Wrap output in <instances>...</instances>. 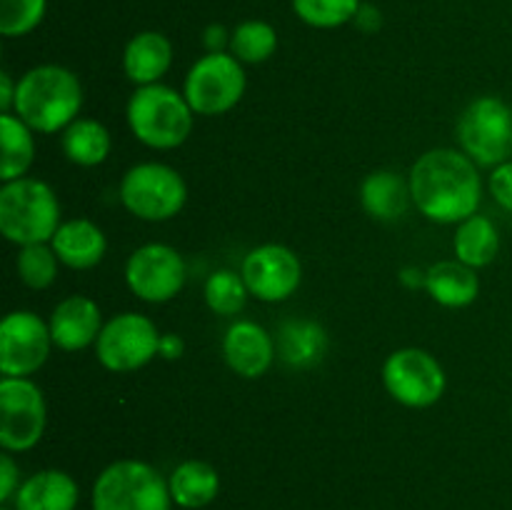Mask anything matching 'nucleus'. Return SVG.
<instances>
[{"label": "nucleus", "mask_w": 512, "mask_h": 510, "mask_svg": "<svg viewBox=\"0 0 512 510\" xmlns=\"http://www.w3.org/2000/svg\"><path fill=\"white\" fill-rule=\"evenodd\" d=\"M408 183L415 208L433 223H463L483 203L478 163L463 150H428L415 160Z\"/></svg>", "instance_id": "f257e3e1"}, {"label": "nucleus", "mask_w": 512, "mask_h": 510, "mask_svg": "<svg viewBox=\"0 0 512 510\" xmlns=\"http://www.w3.org/2000/svg\"><path fill=\"white\" fill-rule=\"evenodd\" d=\"M360 0H293V13L310 28L330 30L358 18Z\"/></svg>", "instance_id": "c85d7f7f"}, {"label": "nucleus", "mask_w": 512, "mask_h": 510, "mask_svg": "<svg viewBox=\"0 0 512 510\" xmlns=\"http://www.w3.org/2000/svg\"><path fill=\"white\" fill-rule=\"evenodd\" d=\"M445 370L423 348H400L383 363V385L405 408H430L445 393Z\"/></svg>", "instance_id": "9d476101"}, {"label": "nucleus", "mask_w": 512, "mask_h": 510, "mask_svg": "<svg viewBox=\"0 0 512 510\" xmlns=\"http://www.w3.org/2000/svg\"><path fill=\"white\" fill-rule=\"evenodd\" d=\"M188 185L183 175L165 163H138L120 180V203L135 218L160 223L185 208Z\"/></svg>", "instance_id": "0eeeda50"}, {"label": "nucleus", "mask_w": 512, "mask_h": 510, "mask_svg": "<svg viewBox=\"0 0 512 510\" xmlns=\"http://www.w3.org/2000/svg\"><path fill=\"white\" fill-rule=\"evenodd\" d=\"M20 483H23V480H20V470L18 465H15L13 455L3 453L0 455V503L3 505L13 503Z\"/></svg>", "instance_id": "473e14b6"}, {"label": "nucleus", "mask_w": 512, "mask_h": 510, "mask_svg": "<svg viewBox=\"0 0 512 510\" xmlns=\"http://www.w3.org/2000/svg\"><path fill=\"white\" fill-rule=\"evenodd\" d=\"M410 200V183L393 170H375L360 185V205L375 220H398Z\"/></svg>", "instance_id": "412c9836"}, {"label": "nucleus", "mask_w": 512, "mask_h": 510, "mask_svg": "<svg viewBox=\"0 0 512 510\" xmlns=\"http://www.w3.org/2000/svg\"><path fill=\"white\" fill-rule=\"evenodd\" d=\"M510 418H512V413H510Z\"/></svg>", "instance_id": "58836bf2"}, {"label": "nucleus", "mask_w": 512, "mask_h": 510, "mask_svg": "<svg viewBox=\"0 0 512 510\" xmlns=\"http://www.w3.org/2000/svg\"><path fill=\"white\" fill-rule=\"evenodd\" d=\"M0 510H13V508H10V505H3V508H0Z\"/></svg>", "instance_id": "4c0bfd02"}, {"label": "nucleus", "mask_w": 512, "mask_h": 510, "mask_svg": "<svg viewBox=\"0 0 512 510\" xmlns=\"http://www.w3.org/2000/svg\"><path fill=\"white\" fill-rule=\"evenodd\" d=\"M203 295L205 305L215 315H238L245 308V300H248L250 293L240 273H235V270H215L205 280Z\"/></svg>", "instance_id": "cd10ccee"}, {"label": "nucleus", "mask_w": 512, "mask_h": 510, "mask_svg": "<svg viewBox=\"0 0 512 510\" xmlns=\"http://www.w3.org/2000/svg\"><path fill=\"white\" fill-rule=\"evenodd\" d=\"M425 290L445 308H465L480 295V278L475 268L455 260H440L425 273Z\"/></svg>", "instance_id": "aec40b11"}, {"label": "nucleus", "mask_w": 512, "mask_h": 510, "mask_svg": "<svg viewBox=\"0 0 512 510\" xmlns=\"http://www.w3.org/2000/svg\"><path fill=\"white\" fill-rule=\"evenodd\" d=\"M193 108L185 95L163 83L140 85L128 100V125L135 138L155 150H173L193 130Z\"/></svg>", "instance_id": "20e7f679"}, {"label": "nucleus", "mask_w": 512, "mask_h": 510, "mask_svg": "<svg viewBox=\"0 0 512 510\" xmlns=\"http://www.w3.org/2000/svg\"><path fill=\"white\" fill-rule=\"evenodd\" d=\"M48 423L43 390L30 378L0 380V445L5 453H25L40 443Z\"/></svg>", "instance_id": "1a4fd4ad"}, {"label": "nucleus", "mask_w": 512, "mask_h": 510, "mask_svg": "<svg viewBox=\"0 0 512 510\" xmlns=\"http://www.w3.org/2000/svg\"><path fill=\"white\" fill-rule=\"evenodd\" d=\"M50 335L53 345L60 350H83L98 340L103 330V313L100 305L88 295H68L55 305L50 315Z\"/></svg>", "instance_id": "dca6fc26"}, {"label": "nucleus", "mask_w": 512, "mask_h": 510, "mask_svg": "<svg viewBox=\"0 0 512 510\" xmlns=\"http://www.w3.org/2000/svg\"><path fill=\"white\" fill-rule=\"evenodd\" d=\"M160 350V333L150 318L140 313H120L110 318L95 340L100 365L113 373H133L148 365Z\"/></svg>", "instance_id": "9b49d317"}, {"label": "nucleus", "mask_w": 512, "mask_h": 510, "mask_svg": "<svg viewBox=\"0 0 512 510\" xmlns=\"http://www.w3.org/2000/svg\"><path fill=\"white\" fill-rule=\"evenodd\" d=\"M455 258L470 268H485L493 263L500 253V233L495 223L485 215H470L468 220L458 223L453 238Z\"/></svg>", "instance_id": "5701e85b"}, {"label": "nucleus", "mask_w": 512, "mask_h": 510, "mask_svg": "<svg viewBox=\"0 0 512 510\" xmlns=\"http://www.w3.org/2000/svg\"><path fill=\"white\" fill-rule=\"evenodd\" d=\"M125 283L145 303H168L185 285V260L173 245H140L125 263Z\"/></svg>", "instance_id": "ddd939ff"}, {"label": "nucleus", "mask_w": 512, "mask_h": 510, "mask_svg": "<svg viewBox=\"0 0 512 510\" xmlns=\"http://www.w3.org/2000/svg\"><path fill=\"white\" fill-rule=\"evenodd\" d=\"M183 350H185V343H183V338H180V335H175V333L160 335L158 355H163L165 360H178L180 355H183Z\"/></svg>", "instance_id": "f704fd0d"}, {"label": "nucleus", "mask_w": 512, "mask_h": 510, "mask_svg": "<svg viewBox=\"0 0 512 510\" xmlns=\"http://www.w3.org/2000/svg\"><path fill=\"white\" fill-rule=\"evenodd\" d=\"M203 43H205V48H208V53H223L225 45H230V33L223 28V25L213 23L205 28Z\"/></svg>", "instance_id": "72a5a7b5"}, {"label": "nucleus", "mask_w": 512, "mask_h": 510, "mask_svg": "<svg viewBox=\"0 0 512 510\" xmlns=\"http://www.w3.org/2000/svg\"><path fill=\"white\" fill-rule=\"evenodd\" d=\"M60 228L55 190L38 178H18L0 188V233L15 245L50 243Z\"/></svg>", "instance_id": "7ed1b4c3"}, {"label": "nucleus", "mask_w": 512, "mask_h": 510, "mask_svg": "<svg viewBox=\"0 0 512 510\" xmlns=\"http://www.w3.org/2000/svg\"><path fill=\"white\" fill-rule=\"evenodd\" d=\"M280 358L293 368H310L320 363L328 350V335L313 320H288L278 333Z\"/></svg>", "instance_id": "393cba45"}, {"label": "nucleus", "mask_w": 512, "mask_h": 510, "mask_svg": "<svg viewBox=\"0 0 512 510\" xmlns=\"http://www.w3.org/2000/svg\"><path fill=\"white\" fill-rule=\"evenodd\" d=\"M278 50V33L265 20H245L230 33V53L240 63H265Z\"/></svg>", "instance_id": "bb28decb"}, {"label": "nucleus", "mask_w": 512, "mask_h": 510, "mask_svg": "<svg viewBox=\"0 0 512 510\" xmlns=\"http://www.w3.org/2000/svg\"><path fill=\"white\" fill-rule=\"evenodd\" d=\"M53 345L50 325L33 310H13L0 323V373L28 378L45 365Z\"/></svg>", "instance_id": "f8f14e48"}, {"label": "nucleus", "mask_w": 512, "mask_h": 510, "mask_svg": "<svg viewBox=\"0 0 512 510\" xmlns=\"http://www.w3.org/2000/svg\"><path fill=\"white\" fill-rule=\"evenodd\" d=\"M83 108V85L63 65H35L20 75L13 113L35 133H60Z\"/></svg>", "instance_id": "f03ea898"}, {"label": "nucleus", "mask_w": 512, "mask_h": 510, "mask_svg": "<svg viewBox=\"0 0 512 510\" xmlns=\"http://www.w3.org/2000/svg\"><path fill=\"white\" fill-rule=\"evenodd\" d=\"M488 185L495 203H498L500 208L508 210V213H512V160L495 165L493 173H490Z\"/></svg>", "instance_id": "2f4dec72"}, {"label": "nucleus", "mask_w": 512, "mask_h": 510, "mask_svg": "<svg viewBox=\"0 0 512 510\" xmlns=\"http://www.w3.org/2000/svg\"><path fill=\"white\" fill-rule=\"evenodd\" d=\"M60 148L70 163L95 168L110 155V133L100 120L78 118L60 135Z\"/></svg>", "instance_id": "b1692460"}, {"label": "nucleus", "mask_w": 512, "mask_h": 510, "mask_svg": "<svg viewBox=\"0 0 512 510\" xmlns=\"http://www.w3.org/2000/svg\"><path fill=\"white\" fill-rule=\"evenodd\" d=\"M170 63H173V45L158 30H143L125 45L123 70L138 88L160 83Z\"/></svg>", "instance_id": "6ab92c4d"}, {"label": "nucleus", "mask_w": 512, "mask_h": 510, "mask_svg": "<svg viewBox=\"0 0 512 510\" xmlns=\"http://www.w3.org/2000/svg\"><path fill=\"white\" fill-rule=\"evenodd\" d=\"M245 93L243 63L233 53H205L185 75L183 95L193 113L223 115L240 103Z\"/></svg>", "instance_id": "6e6552de"}, {"label": "nucleus", "mask_w": 512, "mask_h": 510, "mask_svg": "<svg viewBox=\"0 0 512 510\" xmlns=\"http://www.w3.org/2000/svg\"><path fill=\"white\" fill-rule=\"evenodd\" d=\"M460 150L478 168H495V165L512 160V108L498 95L475 98L463 110L458 120Z\"/></svg>", "instance_id": "423d86ee"}, {"label": "nucleus", "mask_w": 512, "mask_h": 510, "mask_svg": "<svg viewBox=\"0 0 512 510\" xmlns=\"http://www.w3.org/2000/svg\"><path fill=\"white\" fill-rule=\"evenodd\" d=\"M400 280H403L405 285H410V288H415V285H425V273H418V270L408 268L400 273Z\"/></svg>", "instance_id": "e433bc0d"}, {"label": "nucleus", "mask_w": 512, "mask_h": 510, "mask_svg": "<svg viewBox=\"0 0 512 510\" xmlns=\"http://www.w3.org/2000/svg\"><path fill=\"white\" fill-rule=\"evenodd\" d=\"M173 503L185 510H200L220 493V475L205 460H185L168 478Z\"/></svg>", "instance_id": "4be33fe9"}, {"label": "nucleus", "mask_w": 512, "mask_h": 510, "mask_svg": "<svg viewBox=\"0 0 512 510\" xmlns=\"http://www.w3.org/2000/svg\"><path fill=\"white\" fill-rule=\"evenodd\" d=\"M50 245H53L60 263L73 270L95 268L108 250L105 233L88 218H73L60 223Z\"/></svg>", "instance_id": "a211bd4d"}, {"label": "nucleus", "mask_w": 512, "mask_h": 510, "mask_svg": "<svg viewBox=\"0 0 512 510\" xmlns=\"http://www.w3.org/2000/svg\"><path fill=\"white\" fill-rule=\"evenodd\" d=\"M223 358L240 378H260L273 365L275 343L263 325L235 320L223 335Z\"/></svg>", "instance_id": "2eb2a0df"}, {"label": "nucleus", "mask_w": 512, "mask_h": 510, "mask_svg": "<svg viewBox=\"0 0 512 510\" xmlns=\"http://www.w3.org/2000/svg\"><path fill=\"white\" fill-rule=\"evenodd\" d=\"M15 90H18V83H13L10 73H0V110L3 113H13Z\"/></svg>", "instance_id": "c9c22d12"}, {"label": "nucleus", "mask_w": 512, "mask_h": 510, "mask_svg": "<svg viewBox=\"0 0 512 510\" xmlns=\"http://www.w3.org/2000/svg\"><path fill=\"white\" fill-rule=\"evenodd\" d=\"M80 490L65 470H38L20 483L13 510H75Z\"/></svg>", "instance_id": "f3484780"}, {"label": "nucleus", "mask_w": 512, "mask_h": 510, "mask_svg": "<svg viewBox=\"0 0 512 510\" xmlns=\"http://www.w3.org/2000/svg\"><path fill=\"white\" fill-rule=\"evenodd\" d=\"M48 0H0V33L5 38L28 35L43 23Z\"/></svg>", "instance_id": "7c9ffc66"}, {"label": "nucleus", "mask_w": 512, "mask_h": 510, "mask_svg": "<svg viewBox=\"0 0 512 510\" xmlns=\"http://www.w3.org/2000/svg\"><path fill=\"white\" fill-rule=\"evenodd\" d=\"M90 505L93 510H170L173 495L158 468L125 458L110 463L95 478Z\"/></svg>", "instance_id": "39448f33"}, {"label": "nucleus", "mask_w": 512, "mask_h": 510, "mask_svg": "<svg viewBox=\"0 0 512 510\" xmlns=\"http://www.w3.org/2000/svg\"><path fill=\"white\" fill-rule=\"evenodd\" d=\"M58 255H55L53 245L48 243H35V245H23L15 260V268H18L20 280H23L28 288L33 290H45L48 285L55 283V275H58Z\"/></svg>", "instance_id": "c756f323"}, {"label": "nucleus", "mask_w": 512, "mask_h": 510, "mask_svg": "<svg viewBox=\"0 0 512 510\" xmlns=\"http://www.w3.org/2000/svg\"><path fill=\"white\" fill-rule=\"evenodd\" d=\"M248 293L263 303L288 300L303 280V265L290 248L280 243H265L250 250L240 265Z\"/></svg>", "instance_id": "4468645a"}, {"label": "nucleus", "mask_w": 512, "mask_h": 510, "mask_svg": "<svg viewBox=\"0 0 512 510\" xmlns=\"http://www.w3.org/2000/svg\"><path fill=\"white\" fill-rule=\"evenodd\" d=\"M0 143H3V163H0L3 183L25 178L35 160L33 128H28L15 113H3L0 115Z\"/></svg>", "instance_id": "a878e982"}]
</instances>
